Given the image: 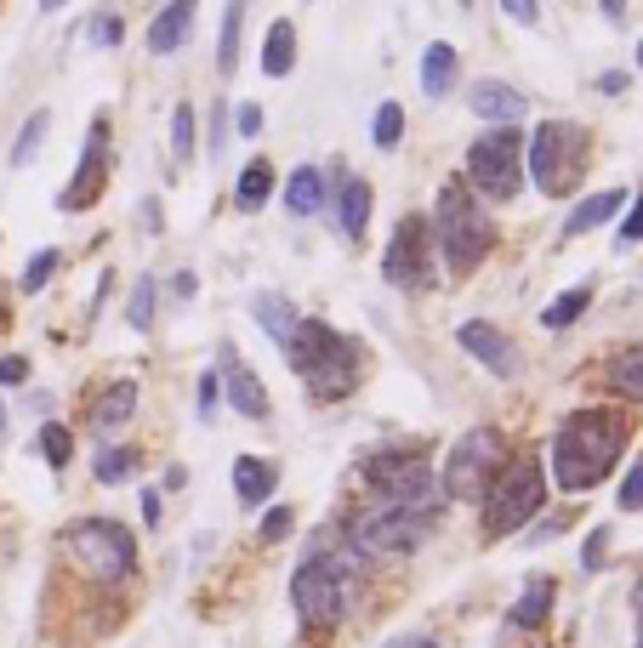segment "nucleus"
<instances>
[{"instance_id": "b1692460", "label": "nucleus", "mask_w": 643, "mask_h": 648, "mask_svg": "<svg viewBox=\"0 0 643 648\" xmlns=\"http://www.w3.org/2000/svg\"><path fill=\"white\" fill-rule=\"evenodd\" d=\"M547 614H553V580L547 574H530L524 597L513 603V626L519 631H535V626H547Z\"/></svg>"}, {"instance_id": "4be33fe9", "label": "nucleus", "mask_w": 643, "mask_h": 648, "mask_svg": "<svg viewBox=\"0 0 643 648\" xmlns=\"http://www.w3.org/2000/svg\"><path fill=\"white\" fill-rule=\"evenodd\" d=\"M325 205V171L319 165H296L291 183H285V211L291 217H314Z\"/></svg>"}, {"instance_id": "8fccbe9b", "label": "nucleus", "mask_w": 643, "mask_h": 648, "mask_svg": "<svg viewBox=\"0 0 643 648\" xmlns=\"http://www.w3.org/2000/svg\"><path fill=\"white\" fill-rule=\"evenodd\" d=\"M63 7H69V0H41V12H63Z\"/></svg>"}, {"instance_id": "864d4df0", "label": "nucleus", "mask_w": 643, "mask_h": 648, "mask_svg": "<svg viewBox=\"0 0 643 648\" xmlns=\"http://www.w3.org/2000/svg\"><path fill=\"white\" fill-rule=\"evenodd\" d=\"M637 68H643V41H637Z\"/></svg>"}, {"instance_id": "f257e3e1", "label": "nucleus", "mask_w": 643, "mask_h": 648, "mask_svg": "<svg viewBox=\"0 0 643 648\" xmlns=\"http://www.w3.org/2000/svg\"><path fill=\"white\" fill-rule=\"evenodd\" d=\"M626 438L632 432H626V421L615 416V409H575L553 438V484L569 490V495L592 490L598 477H609V466L621 461Z\"/></svg>"}, {"instance_id": "dca6fc26", "label": "nucleus", "mask_w": 643, "mask_h": 648, "mask_svg": "<svg viewBox=\"0 0 643 648\" xmlns=\"http://www.w3.org/2000/svg\"><path fill=\"white\" fill-rule=\"evenodd\" d=\"M194 12H199V0H172L154 23H149V52L154 57H172L188 46V34H194Z\"/></svg>"}, {"instance_id": "37998d69", "label": "nucleus", "mask_w": 643, "mask_h": 648, "mask_svg": "<svg viewBox=\"0 0 643 648\" xmlns=\"http://www.w3.org/2000/svg\"><path fill=\"white\" fill-rule=\"evenodd\" d=\"M603 546H609V535H603V529H598V535H587V558H581L587 569H598V563H603Z\"/></svg>"}, {"instance_id": "72a5a7b5", "label": "nucleus", "mask_w": 643, "mask_h": 648, "mask_svg": "<svg viewBox=\"0 0 643 648\" xmlns=\"http://www.w3.org/2000/svg\"><path fill=\"white\" fill-rule=\"evenodd\" d=\"M172 154L177 160L194 154V109H188V102H177V114H172Z\"/></svg>"}, {"instance_id": "f03ea898", "label": "nucleus", "mask_w": 643, "mask_h": 648, "mask_svg": "<svg viewBox=\"0 0 643 648\" xmlns=\"http://www.w3.org/2000/svg\"><path fill=\"white\" fill-rule=\"evenodd\" d=\"M285 353H291L296 375H308L314 398H348L359 387L364 348H359V341H348L342 330L319 325V319H296V336L285 341Z\"/></svg>"}, {"instance_id": "7c9ffc66", "label": "nucleus", "mask_w": 643, "mask_h": 648, "mask_svg": "<svg viewBox=\"0 0 643 648\" xmlns=\"http://www.w3.org/2000/svg\"><path fill=\"white\" fill-rule=\"evenodd\" d=\"M131 466H138V455H131V450H103L91 472H97V484H126Z\"/></svg>"}, {"instance_id": "4468645a", "label": "nucleus", "mask_w": 643, "mask_h": 648, "mask_svg": "<svg viewBox=\"0 0 643 648\" xmlns=\"http://www.w3.org/2000/svg\"><path fill=\"white\" fill-rule=\"evenodd\" d=\"M222 387H228V404H233V416H246V421H268V387L257 382V370L240 359V353H228L222 348Z\"/></svg>"}, {"instance_id": "79ce46f5", "label": "nucleus", "mask_w": 643, "mask_h": 648, "mask_svg": "<svg viewBox=\"0 0 643 648\" xmlns=\"http://www.w3.org/2000/svg\"><path fill=\"white\" fill-rule=\"evenodd\" d=\"M217 409V370H206V382H199V416H211Z\"/></svg>"}, {"instance_id": "09e8293b", "label": "nucleus", "mask_w": 643, "mask_h": 648, "mask_svg": "<svg viewBox=\"0 0 643 648\" xmlns=\"http://www.w3.org/2000/svg\"><path fill=\"white\" fill-rule=\"evenodd\" d=\"M598 7H603V18H615V23L626 18V0H598Z\"/></svg>"}, {"instance_id": "c85d7f7f", "label": "nucleus", "mask_w": 643, "mask_h": 648, "mask_svg": "<svg viewBox=\"0 0 643 648\" xmlns=\"http://www.w3.org/2000/svg\"><path fill=\"white\" fill-rule=\"evenodd\" d=\"M46 131H52V114L41 109V114H29V125L18 131V149H12V165H29L41 154V143H46Z\"/></svg>"}, {"instance_id": "6e6d98bb", "label": "nucleus", "mask_w": 643, "mask_h": 648, "mask_svg": "<svg viewBox=\"0 0 643 648\" xmlns=\"http://www.w3.org/2000/svg\"><path fill=\"white\" fill-rule=\"evenodd\" d=\"M422 648H433V642H422Z\"/></svg>"}, {"instance_id": "aec40b11", "label": "nucleus", "mask_w": 643, "mask_h": 648, "mask_svg": "<svg viewBox=\"0 0 643 648\" xmlns=\"http://www.w3.org/2000/svg\"><path fill=\"white\" fill-rule=\"evenodd\" d=\"M274 484H280V466H268V461H257V455H240V461H233V495H240L246 506H262L268 495H274Z\"/></svg>"}, {"instance_id": "ea45409f", "label": "nucleus", "mask_w": 643, "mask_h": 648, "mask_svg": "<svg viewBox=\"0 0 643 648\" xmlns=\"http://www.w3.org/2000/svg\"><path fill=\"white\" fill-rule=\"evenodd\" d=\"M0 382H7V387H23V382H29V359H18V353L0 359Z\"/></svg>"}, {"instance_id": "2eb2a0df", "label": "nucleus", "mask_w": 643, "mask_h": 648, "mask_svg": "<svg viewBox=\"0 0 643 648\" xmlns=\"http://www.w3.org/2000/svg\"><path fill=\"white\" fill-rule=\"evenodd\" d=\"M467 109L479 114V120H490V125H519L524 120V91H513V86H501V80H479L467 91Z\"/></svg>"}, {"instance_id": "a18cd8bd", "label": "nucleus", "mask_w": 643, "mask_h": 648, "mask_svg": "<svg viewBox=\"0 0 643 648\" xmlns=\"http://www.w3.org/2000/svg\"><path fill=\"white\" fill-rule=\"evenodd\" d=\"M194 290H199V285H194V273H177V279H172V296H183V301H188Z\"/></svg>"}, {"instance_id": "de8ad7c7", "label": "nucleus", "mask_w": 643, "mask_h": 648, "mask_svg": "<svg viewBox=\"0 0 643 648\" xmlns=\"http://www.w3.org/2000/svg\"><path fill=\"white\" fill-rule=\"evenodd\" d=\"M222 136H228V114L217 109V125H211V154H222Z\"/></svg>"}, {"instance_id": "c9c22d12", "label": "nucleus", "mask_w": 643, "mask_h": 648, "mask_svg": "<svg viewBox=\"0 0 643 648\" xmlns=\"http://www.w3.org/2000/svg\"><path fill=\"white\" fill-rule=\"evenodd\" d=\"M621 512H643V461L626 472V484H621Z\"/></svg>"}, {"instance_id": "0eeeda50", "label": "nucleus", "mask_w": 643, "mask_h": 648, "mask_svg": "<svg viewBox=\"0 0 643 648\" xmlns=\"http://www.w3.org/2000/svg\"><path fill=\"white\" fill-rule=\"evenodd\" d=\"M69 552L97 580H109V586L131 580V569H138V540H131V529L115 524V518H80V524H69Z\"/></svg>"}, {"instance_id": "a878e982", "label": "nucleus", "mask_w": 643, "mask_h": 648, "mask_svg": "<svg viewBox=\"0 0 643 648\" xmlns=\"http://www.w3.org/2000/svg\"><path fill=\"white\" fill-rule=\"evenodd\" d=\"M268 194H274V165H268V160H251V165L240 171V183H233V205H240V211H262Z\"/></svg>"}, {"instance_id": "6ab92c4d", "label": "nucleus", "mask_w": 643, "mask_h": 648, "mask_svg": "<svg viewBox=\"0 0 643 648\" xmlns=\"http://www.w3.org/2000/svg\"><path fill=\"white\" fill-rule=\"evenodd\" d=\"M291 68H296V23L274 18V23H268V41H262V75L285 80Z\"/></svg>"}, {"instance_id": "2f4dec72", "label": "nucleus", "mask_w": 643, "mask_h": 648, "mask_svg": "<svg viewBox=\"0 0 643 648\" xmlns=\"http://www.w3.org/2000/svg\"><path fill=\"white\" fill-rule=\"evenodd\" d=\"M370 136H377V149H399V136H404V109H399V102H382V109H377V131H370Z\"/></svg>"}, {"instance_id": "a19ab883", "label": "nucleus", "mask_w": 643, "mask_h": 648, "mask_svg": "<svg viewBox=\"0 0 643 648\" xmlns=\"http://www.w3.org/2000/svg\"><path fill=\"white\" fill-rule=\"evenodd\" d=\"M637 239H643V199L632 205V211H626V222H621V245H637Z\"/></svg>"}, {"instance_id": "7ed1b4c3", "label": "nucleus", "mask_w": 643, "mask_h": 648, "mask_svg": "<svg viewBox=\"0 0 643 648\" xmlns=\"http://www.w3.org/2000/svg\"><path fill=\"white\" fill-rule=\"evenodd\" d=\"M433 245L445 251L450 273H472L490 245H495V222L484 217V205L472 199L461 183H450L445 194H438V211H433Z\"/></svg>"}, {"instance_id": "c03bdc74", "label": "nucleus", "mask_w": 643, "mask_h": 648, "mask_svg": "<svg viewBox=\"0 0 643 648\" xmlns=\"http://www.w3.org/2000/svg\"><path fill=\"white\" fill-rule=\"evenodd\" d=\"M240 131H246V136L262 131V109H257V102H246V109H240Z\"/></svg>"}, {"instance_id": "4c0bfd02", "label": "nucleus", "mask_w": 643, "mask_h": 648, "mask_svg": "<svg viewBox=\"0 0 643 648\" xmlns=\"http://www.w3.org/2000/svg\"><path fill=\"white\" fill-rule=\"evenodd\" d=\"M280 535H291V506H274L262 518V540H280Z\"/></svg>"}, {"instance_id": "39448f33", "label": "nucleus", "mask_w": 643, "mask_h": 648, "mask_svg": "<svg viewBox=\"0 0 643 648\" xmlns=\"http://www.w3.org/2000/svg\"><path fill=\"white\" fill-rule=\"evenodd\" d=\"M524 165L541 194H569L581 183V165H587V131L581 125H564V120H547L535 125V136L524 143Z\"/></svg>"}, {"instance_id": "412c9836", "label": "nucleus", "mask_w": 643, "mask_h": 648, "mask_svg": "<svg viewBox=\"0 0 643 648\" xmlns=\"http://www.w3.org/2000/svg\"><path fill=\"white\" fill-rule=\"evenodd\" d=\"M131 409H138V382H115L109 393L91 398V427L97 432H115V427L131 421Z\"/></svg>"}, {"instance_id": "e433bc0d", "label": "nucleus", "mask_w": 643, "mask_h": 648, "mask_svg": "<svg viewBox=\"0 0 643 648\" xmlns=\"http://www.w3.org/2000/svg\"><path fill=\"white\" fill-rule=\"evenodd\" d=\"M91 46H120V18L115 12L91 18Z\"/></svg>"}, {"instance_id": "423d86ee", "label": "nucleus", "mask_w": 643, "mask_h": 648, "mask_svg": "<svg viewBox=\"0 0 643 648\" xmlns=\"http://www.w3.org/2000/svg\"><path fill=\"white\" fill-rule=\"evenodd\" d=\"M467 177L484 199H513L524 188V136L519 125H490L467 149Z\"/></svg>"}, {"instance_id": "f8f14e48", "label": "nucleus", "mask_w": 643, "mask_h": 648, "mask_svg": "<svg viewBox=\"0 0 643 648\" xmlns=\"http://www.w3.org/2000/svg\"><path fill=\"white\" fill-rule=\"evenodd\" d=\"M427 251H433L427 222H422V217H404V222H399V233H393V245H388V262H382L388 285H399V290H422V285H433Z\"/></svg>"}, {"instance_id": "20e7f679", "label": "nucleus", "mask_w": 643, "mask_h": 648, "mask_svg": "<svg viewBox=\"0 0 643 648\" xmlns=\"http://www.w3.org/2000/svg\"><path fill=\"white\" fill-rule=\"evenodd\" d=\"M541 501H547V472H541L535 455L501 466L495 484L484 490V535H490V540L519 535V529L535 518V512H541Z\"/></svg>"}, {"instance_id": "9d476101", "label": "nucleus", "mask_w": 643, "mask_h": 648, "mask_svg": "<svg viewBox=\"0 0 643 648\" xmlns=\"http://www.w3.org/2000/svg\"><path fill=\"white\" fill-rule=\"evenodd\" d=\"M364 477H370V490L382 495V506H404V512H433V466H422L416 455H377V461H364Z\"/></svg>"}, {"instance_id": "3c124183", "label": "nucleus", "mask_w": 643, "mask_h": 648, "mask_svg": "<svg viewBox=\"0 0 643 648\" xmlns=\"http://www.w3.org/2000/svg\"><path fill=\"white\" fill-rule=\"evenodd\" d=\"M637 648H643V597H637Z\"/></svg>"}, {"instance_id": "f704fd0d", "label": "nucleus", "mask_w": 643, "mask_h": 648, "mask_svg": "<svg viewBox=\"0 0 643 648\" xmlns=\"http://www.w3.org/2000/svg\"><path fill=\"white\" fill-rule=\"evenodd\" d=\"M52 273H57V251H35V256H29V267H23V290H41Z\"/></svg>"}, {"instance_id": "473e14b6", "label": "nucleus", "mask_w": 643, "mask_h": 648, "mask_svg": "<svg viewBox=\"0 0 643 648\" xmlns=\"http://www.w3.org/2000/svg\"><path fill=\"white\" fill-rule=\"evenodd\" d=\"M41 455H46L52 466H69V455H75V438L63 432L57 421H46V427H41Z\"/></svg>"}, {"instance_id": "5fc2aeb1", "label": "nucleus", "mask_w": 643, "mask_h": 648, "mask_svg": "<svg viewBox=\"0 0 643 648\" xmlns=\"http://www.w3.org/2000/svg\"><path fill=\"white\" fill-rule=\"evenodd\" d=\"M388 648H404V642H388Z\"/></svg>"}, {"instance_id": "4d7b16f0", "label": "nucleus", "mask_w": 643, "mask_h": 648, "mask_svg": "<svg viewBox=\"0 0 643 648\" xmlns=\"http://www.w3.org/2000/svg\"><path fill=\"white\" fill-rule=\"evenodd\" d=\"M461 7H467V0H461Z\"/></svg>"}, {"instance_id": "f3484780", "label": "nucleus", "mask_w": 643, "mask_h": 648, "mask_svg": "<svg viewBox=\"0 0 643 648\" xmlns=\"http://www.w3.org/2000/svg\"><path fill=\"white\" fill-rule=\"evenodd\" d=\"M621 205H626V188H603V194H587V199H581V205H575V211H569L564 233H569V239H581V233L603 228L609 217L621 211Z\"/></svg>"}, {"instance_id": "c756f323", "label": "nucleus", "mask_w": 643, "mask_h": 648, "mask_svg": "<svg viewBox=\"0 0 643 648\" xmlns=\"http://www.w3.org/2000/svg\"><path fill=\"white\" fill-rule=\"evenodd\" d=\"M126 325H131V330H149V325H154V279H138V285H131Z\"/></svg>"}, {"instance_id": "9b49d317", "label": "nucleus", "mask_w": 643, "mask_h": 648, "mask_svg": "<svg viewBox=\"0 0 643 648\" xmlns=\"http://www.w3.org/2000/svg\"><path fill=\"white\" fill-rule=\"evenodd\" d=\"M291 603H296V614L308 626H336V620H342V603H348V586L325 563L308 558L296 569V580H291Z\"/></svg>"}, {"instance_id": "6e6552de", "label": "nucleus", "mask_w": 643, "mask_h": 648, "mask_svg": "<svg viewBox=\"0 0 643 648\" xmlns=\"http://www.w3.org/2000/svg\"><path fill=\"white\" fill-rule=\"evenodd\" d=\"M506 466V438L495 427H472L461 432V443L450 450L445 461V495L456 501H479L490 484H495V472Z\"/></svg>"}, {"instance_id": "5701e85b", "label": "nucleus", "mask_w": 643, "mask_h": 648, "mask_svg": "<svg viewBox=\"0 0 643 648\" xmlns=\"http://www.w3.org/2000/svg\"><path fill=\"white\" fill-rule=\"evenodd\" d=\"M336 222H342L348 239H364V222H370V183L342 177V194H336Z\"/></svg>"}, {"instance_id": "cd10ccee", "label": "nucleus", "mask_w": 643, "mask_h": 648, "mask_svg": "<svg viewBox=\"0 0 643 648\" xmlns=\"http://www.w3.org/2000/svg\"><path fill=\"white\" fill-rule=\"evenodd\" d=\"M587 307H592V285H575V290H564V296L547 307V314H541V325H547V330H569L575 319L587 314Z\"/></svg>"}, {"instance_id": "393cba45", "label": "nucleus", "mask_w": 643, "mask_h": 648, "mask_svg": "<svg viewBox=\"0 0 643 648\" xmlns=\"http://www.w3.org/2000/svg\"><path fill=\"white\" fill-rule=\"evenodd\" d=\"M251 314H257V325H262L268 336L280 341V348H285V341L296 336V307H291L285 296H274V290H262V296L251 301Z\"/></svg>"}, {"instance_id": "bb28decb", "label": "nucleus", "mask_w": 643, "mask_h": 648, "mask_svg": "<svg viewBox=\"0 0 643 648\" xmlns=\"http://www.w3.org/2000/svg\"><path fill=\"white\" fill-rule=\"evenodd\" d=\"M609 387L626 393V398H643V341H632V348H621L609 359Z\"/></svg>"}, {"instance_id": "a211bd4d", "label": "nucleus", "mask_w": 643, "mask_h": 648, "mask_svg": "<svg viewBox=\"0 0 643 648\" xmlns=\"http://www.w3.org/2000/svg\"><path fill=\"white\" fill-rule=\"evenodd\" d=\"M456 75H461L456 46H450V41H433V46L422 52V91H427V97H450Z\"/></svg>"}, {"instance_id": "ddd939ff", "label": "nucleus", "mask_w": 643, "mask_h": 648, "mask_svg": "<svg viewBox=\"0 0 643 648\" xmlns=\"http://www.w3.org/2000/svg\"><path fill=\"white\" fill-rule=\"evenodd\" d=\"M456 341H461V348H467L472 359H479L490 375H501V382H506V375H519V370H524L519 348H513V341H506L495 325H484V319H467V325H456Z\"/></svg>"}, {"instance_id": "1a4fd4ad", "label": "nucleus", "mask_w": 643, "mask_h": 648, "mask_svg": "<svg viewBox=\"0 0 643 648\" xmlns=\"http://www.w3.org/2000/svg\"><path fill=\"white\" fill-rule=\"evenodd\" d=\"M348 546L359 558H399V552H411V546L427 535V524L416 518V512H404V506H364L353 512V518L342 524Z\"/></svg>"}, {"instance_id": "58836bf2", "label": "nucleus", "mask_w": 643, "mask_h": 648, "mask_svg": "<svg viewBox=\"0 0 643 648\" xmlns=\"http://www.w3.org/2000/svg\"><path fill=\"white\" fill-rule=\"evenodd\" d=\"M501 12L513 18V23H524V29H535V18H541L535 0H501Z\"/></svg>"}, {"instance_id": "603ef678", "label": "nucleus", "mask_w": 643, "mask_h": 648, "mask_svg": "<svg viewBox=\"0 0 643 648\" xmlns=\"http://www.w3.org/2000/svg\"><path fill=\"white\" fill-rule=\"evenodd\" d=\"M0 438H7V404H0Z\"/></svg>"}, {"instance_id": "49530a36", "label": "nucleus", "mask_w": 643, "mask_h": 648, "mask_svg": "<svg viewBox=\"0 0 643 648\" xmlns=\"http://www.w3.org/2000/svg\"><path fill=\"white\" fill-rule=\"evenodd\" d=\"M143 524H160V495L143 490Z\"/></svg>"}]
</instances>
